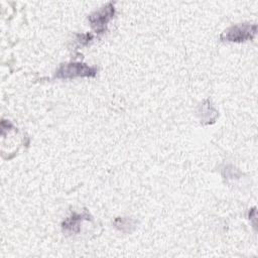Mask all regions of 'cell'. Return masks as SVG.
Masks as SVG:
<instances>
[{
  "instance_id": "cell-1",
  "label": "cell",
  "mask_w": 258,
  "mask_h": 258,
  "mask_svg": "<svg viewBox=\"0 0 258 258\" xmlns=\"http://www.w3.org/2000/svg\"><path fill=\"white\" fill-rule=\"evenodd\" d=\"M98 69L96 67H90L83 62H68L62 63L55 72V78L57 79H73L76 77H95Z\"/></svg>"
},
{
  "instance_id": "cell-2",
  "label": "cell",
  "mask_w": 258,
  "mask_h": 258,
  "mask_svg": "<svg viewBox=\"0 0 258 258\" xmlns=\"http://www.w3.org/2000/svg\"><path fill=\"white\" fill-rule=\"evenodd\" d=\"M256 31H257L256 24H250V23L236 24L227 28L221 34V39L224 41L241 42V41L254 38Z\"/></svg>"
},
{
  "instance_id": "cell-3",
  "label": "cell",
  "mask_w": 258,
  "mask_h": 258,
  "mask_svg": "<svg viewBox=\"0 0 258 258\" xmlns=\"http://www.w3.org/2000/svg\"><path fill=\"white\" fill-rule=\"evenodd\" d=\"M115 14V8L112 2L106 4L101 9L95 11L89 16V21L92 27L98 33H103L106 29L107 23L113 18Z\"/></svg>"
},
{
  "instance_id": "cell-4",
  "label": "cell",
  "mask_w": 258,
  "mask_h": 258,
  "mask_svg": "<svg viewBox=\"0 0 258 258\" xmlns=\"http://www.w3.org/2000/svg\"><path fill=\"white\" fill-rule=\"evenodd\" d=\"M91 220V216L87 211H84L82 214L73 213L71 217L66 219L62 224L61 228L64 233L68 235L77 234L80 232V225L83 221H89Z\"/></svg>"
},
{
  "instance_id": "cell-5",
  "label": "cell",
  "mask_w": 258,
  "mask_h": 258,
  "mask_svg": "<svg viewBox=\"0 0 258 258\" xmlns=\"http://www.w3.org/2000/svg\"><path fill=\"white\" fill-rule=\"evenodd\" d=\"M114 225L121 230L122 232H131L132 229L135 227L134 221L129 218H116L114 220Z\"/></svg>"
}]
</instances>
